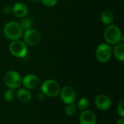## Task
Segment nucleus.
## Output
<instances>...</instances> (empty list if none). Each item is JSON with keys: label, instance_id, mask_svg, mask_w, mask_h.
I'll use <instances>...</instances> for the list:
<instances>
[{"label": "nucleus", "instance_id": "nucleus-1", "mask_svg": "<svg viewBox=\"0 0 124 124\" xmlns=\"http://www.w3.org/2000/svg\"><path fill=\"white\" fill-rule=\"evenodd\" d=\"M122 33L120 28L114 24H110L107 26L104 31L105 40L109 44L115 45L119 44L122 39Z\"/></svg>", "mask_w": 124, "mask_h": 124}, {"label": "nucleus", "instance_id": "nucleus-2", "mask_svg": "<svg viewBox=\"0 0 124 124\" xmlns=\"http://www.w3.org/2000/svg\"><path fill=\"white\" fill-rule=\"evenodd\" d=\"M4 33L8 39L14 41L19 39L22 36L23 31L21 28L19 23L15 21H10L4 25Z\"/></svg>", "mask_w": 124, "mask_h": 124}, {"label": "nucleus", "instance_id": "nucleus-3", "mask_svg": "<svg viewBox=\"0 0 124 124\" xmlns=\"http://www.w3.org/2000/svg\"><path fill=\"white\" fill-rule=\"evenodd\" d=\"M4 82L9 89H18L22 84V77L20 74L15 70L7 72L4 76Z\"/></svg>", "mask_w": 124, "mask_h": 124}, {"label": "nucleus", "instance_id": "nucleus-4", "mask_svg": "<svg viewBox=\"0 0 124 124\" xmlns=\"http://www.w3.org/2000/svg\"><path fill=\"white\" fill-rule=\"evenodd\" d=\"M41 92L48 97H57L60 92V84L54 80L48 79L46 80L41 86Z\"/></svg>", "mask_w": 124, "mask_h": 124}, {"label": "nucleus", "instance_id": "nucleus-5", "mask_svg": "<svg viewBox=\"0 0 124 124\" xmlns=\"http://www.w3.org/2000/svg\"><path fill=\"white\" fill-rule=\"evenodd\" d=\"M10 53L16 57L23 58L28 53V47L26 44L19 39L12 41L9 46Z\"/></svg>", "mask_w": 124, "mask_h": 124}, {"label": "nucleus", "instance_id": "nucleus-6", "mask_svg": "<svg viewBox=\"0 0 124 124\" xmlns=\"http://www.w3.org/2000/svg\"><path fill=\"white\" fill-rule=\"evenodd\" d=\"M96 57L100 62L105 63L108 62L113 54V49L108 44H100L96 49Z\"/></svg>", "mask_w": 124, "mask_h": 124}, {"label": "nucleus", "instance_id": "nucleus-7", "mask_svg": "<svg viewBox=\"0 0 124 124\" xmlns=\"http://www.w3.org/2000/svg\"><path fill=\"white\" fill-rule=\"evenodd\" d=\"M23 39L26 44L34 46L40 43L41 40V36L37 30L30 28L27 31H25V33H23Z\"/></svg>", "mask_w": 124, "mask_h": 124}, {"label": "nucleus", "instance_id": "nucleus-8", "mask_svg": "<svg viewBox=\"0 0 124 124\" xmlns=\"http://www.w3.org/2000/svg\"><path fill=\"white\" fill-rule=\"evenodd\" d=\"M61 100L66 105L72 104L75 102L76 98V93L75 89L70 86H65L60 92Z\"/></svg>", "mask_w": 124, "mask_h": 124}, {"label": "nucleus", "instance_id": "nucleus-9", "mask_svg": "<svg viewBox=\"0 0 124 124\" xmlns=\"http://www.w3.org/2000/svg\"><path fill=\"white\" fill-rule=\"evenodd\" d=\"M94 103L96 107L102 111L108 110L112 105V102L110 98L105 94H99L96 97L94 100Z\"/></svg>", "mask_w": 124, "mask_h": 124}, {"label": "nucleus", "instance_id": "nucleus-10", "mask_svg": "<svg viewBox=\"0 0 124 124\" xmlns=\"http://www.w3.org/2000/svg\"><path fill=\"white\" fill-rule=\"evenodd\" d=\"M22 84L27 89H34L39 84V78L34 74H28L22 78Z\"/></svg>", "mask_w": 124, "mask_h": 124}, {"label": "nucleus", "instance_id": "nucleus-11", "mask_svg": "<svg viewBox=\"0 0 124 124\" xmlns=\"http://www.w3.org/2000/svg\"><path fill=\"white\" fill-rule=\"evenodd\" d=\"M97 116L91 110H84L80 115L79 121L81 124H97Z\"/></svg>", "mask_w": 124, "mask_h": 124}, {"label": "nucleus", "instance_id": "nucleus-12", "mask_svg": "<svg viewBox=\"0 0 124 124\" xmlns=\"http://www.w3.org/2000/svg\"><path fill=\"white\" fill-rule=\"evenodd\" d=\"M12 13L17 17H24L28 13V7L22 2H17L13 5Z\"/></svg>", "mask_w": 124, "mask_h": 124}, {"label": "nucleus", "instance_id": "nucleus-13", "mask_svg": "<svg viewBox=\"0 0 124 124\" xmlns=\"http://www.w3.org/2000/svg\"><path fill=\"white\" fill-rule=\"evenodd\" d=\"M17 99L23 103H28L32 98L31 92L27 89H19L15 93Z\"/></svg>", "mask_w": 124, "mask_h": 124}, {"label": "nucleus", "instance_id": "nucleus-14", "mask_svg": "<svg viewBox=\"0 0 124 124\" xmlns=\"http://www.w3.org/2000/svg\"><path fill=\"white\" fill-rule=\"evenodd\" d=\"M101 21L103 24L109 25L113 23L114 20V15L113 14L108 10H105L102 12L100 16Z\"/></svg>", "mask_w": 124, "mask_h": 124}, {"label": "nucleus", "instance_id": "nucleus-15", "mask_svg": "<svg viewBox=\"0 0 124 124\" xmlns=\"http://www.w3.org/2000/svg\"><path fill=\"white\" fill-rule=\"evenodd\" d=\"M113 53L116 57V58L121 61L124 62V44H118L116 46L114 47L113 49Z\"/></svg>", "mask_w": 124, "mask_h": 124}, {"label": "nucleus", "instance_id": "nucleus-16", "mask_svg": "<svg viewBox=\"0 0 124 124\" xmlns=\"http://www.w3.org/2000/svg\"><path fill=\"white\" fill-rule=\"evenodd\" d=\"M16 94L15 92L14 91V89H8L7 90H6V92H4V98L7 102H12L14 100V99L15 98Z\"/></svg>", "mask_w": 124, "mask_h": 124}, {"label": "nucleus", "instance_id": "nucleus-17", "mask_svg": "<svg viewBox=\"0 0 124 124\" xmlns=\"http://www.w3.org/2000/svg\"><path fill=\"white\" fill-rule=\"evenodd\" d=\"M89 105V102L88 99H86L85 97L81 98L78 102V110H80L81 111L86 110L88 108Z\"/></svg>", "mask_w": 124, "mask_h": 124}, {"label": "nucleus", "instance_id": "nucleus-18", "mask_svg": "<svg viewBox=\"0 0 124 124\" xmlns=\"http://www.w3.org/2000/svg\"><path fill=\"white\" fill-rule=\"evenodd\" d=\"M19 24H20L21 28L23 29V31H27V30L30 29L31 27V21L30 20V19L25 18V17L23 18L20 20Z\"/></svg>", "mask_w": 124, "mask_h": 124}, {"label": "nucleus", "instance_id": "nucleus-19", "mask_svg": "<svg viewBox=\"0 0 124 124\" xmlns=\"http://www.w3.org/2000/svg\"><path fill=\"white\" fill-rule=\"evenodd\" d=\"M76 111V108L75 106V105L73 103L72 104H68L65 108V113L68 116H73L75 114Z\"/></svg>", "mask_w": 124, "mask_h": 124}, {"label": "nucleus", "instance_id": "nucleus-20", "mask_svg": "<svg viewBox=\"0 0 124 124\" xmlns=\"http://www.w3.org/2000/svg\"><path fill=\"white\" fill-rule=\"evenodd\" d=\"M118 115L123 118L124 117V100H121L118 105Z\"/></svg>", "mask_w": 124, "mask_h": 124}, {"label": "nucleus", "instance_id": "nucleus-21", "mask_svg": "<svg viewBox=\"0 0 124 124\" xmlns=\"http://www.w3.org/2000/svg\"><path fill=\"white\" fill-rule=\"evenodd\" d=\"M44 5L48 7H52L55 6L58 1V0H40Z\"/></svg>", "mask_w": 124, "mask_h": 124}, {"label": "nucleus", "instance_id": "nucleus-22", "mask_svg": "<svg viewBox=\"0 0 124 124\" xmlns=\"http://www.w3.org/2000/svg\"><path fill=\"white\" fill-rule=\"evenodd\" d=\"M12 12V7H9V6H7L4 8V12L6 14V15H9L11 14Z\"/></svg>", "mask_w": 124, "mask_h": 124}, {"label": "nucleus", "instance_id": "nucleus-23", "mask_svg": "<svg viewBox=\"0 0 124 124\" xmlns=\"http://www.w3.org/2000/svg\"><path fill=\"white\" fill-rule=\"evenodd\" d=\"M44 98V94L42 92L38 93V94H37V95H36V99H37V100H39L41 101V100H43Z\"/></svg>", "mask_w": 124, "mask_h": 124}, {"label": "nucleus", "instance_id": "nucleus-24", "mask_svg": "<svg viewBox=\"0 0 124 124\" xmlns=\"http://www.w3.org/2000/svg\"><path fill=\"white\" fill-rule=\"evenodd\" d=\"M116 124H124V120L123 119V118L119 119L118 121H116Z\"/></svg>", "mask_w": 124, "mask_h": 124}, {"label": "nucleus", "instance_id": "nucleus-25", "mask_svg": "<svg viewBox=\"0 0 124 124\" xmlns=\"http://www.w3.org/2000/svg\"><path fill=\"white\" fill-rule=\"evenodd\" d=\"M32 2H37V1H39V0H31Z\"/></svg>", "mask_w": 124, "mask_h": 124}]
</instances>
